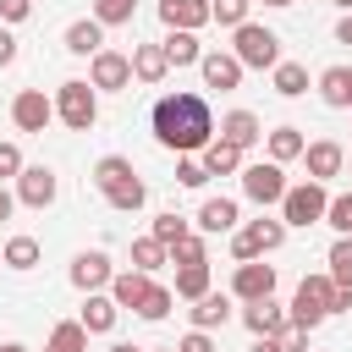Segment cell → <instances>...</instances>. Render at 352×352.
Masks as SVG:
<instances>
[{
    "mask_svg": "<svg viewBox=\"0 0 352 352\" xmlns=\"http://www.w3.org/2000/svg\"><path fill=\"white\" fill-rule=\"evenodd\" d=\"M198 72H204V82H209V88H220V94H226V88H236V82H242V72H248V66H242L231 50H204Z\"/></svg>",
    "mask_w": 352,
    "mask_h": 352,
    "instance_id": "cell-13",
    "label": "cell"
},
{
    "mask_svg": "<svg viewBox=\"0 0 352 352\" xmlns=\"http://www.w3.org/2000/svg\"><path fill=\"white\" fill-rule=\"evenodd\" d=\"M204 292H209V264H182V270H176V297L198 302Z\"/></svg>",
    "mask_w": 352,
    "mask_h": 352,
    "instance_id": "cell-32",
    "label": "cell"
},
{
    "mask_svg": "<svg viewBox=\"0 0 352 352\" xmlns=\"http://www.w3.org/2000/svg\"><path fill=\"white\" fill-rule=\"evenodd\" d=\"M286 314H292V324H302V330L324 324V319L336 314V280H330V270H324V275H302Z\"/></svg>",
    "mask_w": 352,
    "mask_h": 352,
    "instance_id": "cell-2",
    "label": "cell"
},
{
    "mask_svg": "<svg viewBox=\"0 0 352 352\" xmlns=\"http://www.w3.org/2000/svg\"><path fill=\"white\" fill-rule=\"evenodd\" d=\"M236 38H231V55L242 60V66H253V72H275L280 66V38L270 33V28H258V22H242V28H231Z\"/></svg>",
    "mask_w": 352,
    "mask_h": 352,
    "instance_id": "cell-4",
    "label": "cell"
},
{
    "mask_svg": "<svg viewBox=\"0 0 352 352\" xmlns=\"http://www.w3.org/2000/svg\"><path fill=\"white\" fill-rule=\"evenodd\" d=\"M165 72H170L165 44H132V77H138V82H160Z\"/></svg>",
    "mask_w": 352,
    "mask_h": 352,
    "instance_id": "cell-22",
    "label": "cell"
},
{
    "mask_svg": "<svg viewBox=\"0 0 352 352\" xmlns=\"http://www.w3.org/2000/svg\"><path fill=\"white\" fill-rule=\"evenodd\" d=\"M324 209H330V192H324V182H302V187H286V198H280V220L286 226H319L324 220Z\"/></svg>",
    "mask_w": 352,
    "mask_h": 352,
    "instance_id": "cell-5",
    "label": "cell"
},
{
    "mask_svg": "<svg viewBox=\"0 0 352 352\" xmlns=\"http://www.w3.org/2000/svg\"><path fill=\"white\" fill-rule=\"evenodd\" d=\"M336 44H352V11H346V16L336 22Z\"/></svg>",
    "mask_w": 352,
    "mask_h": 352,
    "instance_id": "cell-47",
    "label": "cell"
},
{
    "mask_svg": "<svg viewBox=\"0 0 352 352\" xmlns=\"http://www.w3.org/2000/svg\"><path fill=\"white\" fill-rule=\"evenodd\" d=\"M170 302H176V292H170V286H154V292L143 297L138 319H165V314H170Z\"/></svg>",
    "mask_w": 352,
    "mask_h": 352,
    "instance_id": "cell-38",
    "label": "cell"
},
{
    "mask_svg": "<svg viewBox=\"0 0 352 352\" xmlns=\"http://www.w3.org/2000/svg\"><path fill=\"white\" fill-rule=\"evenodd\" d=\"M236 220H242V209H236V198H204V209H198V231H204V236H220V231H236Z\"/></svg>",
    "mask_w": 352,
    "mask_h": 352,
    "instance_id": "cell-18",
    "label": "cell"
},
{
    "mask_svg": "<svg viewBox=\"0 0 352 352\" xmlns=\"http://www.w3.org/2000/svg\"><path fill=\"white\" fill-rule=\"evenodd\" d=\"M0 264H6V258H0Z\"/></svg>",
    "mask_w": 352,
    "mask_h": 352,
    "instance_id": "cell-55",
    "label": "cell"
},
{
    "mask_svg": "<svg viewBox=\"0 0 352 352\" xmlns=\"http://www.w3.org/2000/svg\"><path fill=\"white\" fill-rule=\"evenodd\" d=\"M148 292H154V275H148V270H121V275L110 280L116 308H132V314L143 308V297H148Z\"/></svg>",
    "mask_w": 352,
    "mask_h": 352,
    "instance_id": "cell-17",
    "label": "cell"
},
{
    "mask_svg": "<svg viewBox=\"0 0 352 352\" xmlns=\"http://www.w3.org/2000/svg\"><path fill=\"white\" fill-rule=\"evenodd\" d=\"M302 160H308V176H314V182H330V176H341V170H346V148H341L336 138L308 143V148H302Z\"/></svg>",
    "mask_w": 352,
    "mask_h": 352,
    "instance_id": "cell-14",
    "label": "cell"
},
{
    "mask_svg": "<svg viewBox=\"0 0 352 352\" xmlns=\"http://www.w3.org/2000/svg\"><path fill=\"white\" fill-rule=\"evenodd\" d=\"M154 138H160V148H170V154H198V148H209V138H214L209 99H204V94H160V104H154Z\"/></svg>",
    "mask_w": 352,
    "mask_h": 352,
    "instance_id": "cell-1",
    "label": "cell"
},
{
    "mask_svg": "<svg viewBox=\"0 0 352 352\" xmlns=\"http://www.w3.org/2000/svg\"><path fill=\"white\" fill-rule=\"evenodd\" d=\"M330 280L336 286H352V236H336L330 242Z\"/></svg>",
    "mask_w": 352,
    "mask_h": 352,
    "instance_id": "cell-34",
    "label": "cell"
},
{
    "mask_svg": "<svg viewBox=\"0 0 352 352\" xmlns=\"http://www.w3.org/2000/svg\"><path fill=\"white\" fill-rule=\"evenodd\" d=\"M253 352H280V341L275 336H253Z\"/></svg>",
    "mask_w": 352,
    "mask_h": 352,
    "instance_id": "cell-48",
    "label": "cell"
},
{
    "mask_svg": "<svg viewBox=\"0 0 352 352\" xmlns=\"http://www.w3.org/2000/svg\"><path fill=\"white\" fill-rule=\"evenodd\" d=\"M204 170H209V176H236V170H242V148H236L231 138H209V148H204Z\"/></svg>",
    "mask_w": 352,
    "mask_h": 352,
    "instance_id": "cell-24",
    "label": "cell"
},
{
    "mask_svg": "<svg viewBox=\"0 0 352 352\" xmlns=\"http://www.w3.org/2000/svg\"><path fill=\"white\" fill-rule=\"evenodd\" d=\"M0 16L6 22H28L33 16V0H0Z\"/></svg>",
    "mask_w": 352,
    "mask_h": 352,
    "instance_id": "cell-45",
    "label": "cell"
},
{
    "mask_svg": "<svg viewBox=\"0 0 352 352\" xmlns=\"http://www.w3.org/2000/svg\"><path fill=\"white\" fill-rule=\"evenodd\" d=\"M275 341H280V352H308V330H302V324H286Z\"/></svg>",
    "mask_w": 352,
    "mask_h": 352,
    "instance_id": "cell-42",
    "label": "cell"
},
{
    "mask_svg": "<svg viewBox=\"0 0 352 352\" xmlns=\"http://www.w3.org/2000/svg\"><path fill=\"white\" fill-rule=\"evenodd\" d=\"M0 258H6L11 270H33V264H38V242H33V236H11V242L0 248Z\"/></svg>",
    "mask_w": 352,
    "mask_h": 352,
    "instance_id": "cell-33",
    "label": "cell"
},
{
    "mask_svg": "<svg viewBox=\"0 0 352 352\" xmlns=\"http://www.w3.org/2000/svg\"><path fill=\"white\" fill-rule=\"evenodd\" d=\"M275 94H280V99L308 94V66H302V60H280V66H275Z\"/></svg>",
    "mask_w": 352,
    "mask_h": 352,
    "instance_id": "cell-30",
    "label": "cell"
},
{
    "mask_svg": "<svg viewBox=\"0 0 352 352\" xmlns=\"http://www.w3.org/2000/svg\"><path fill=\"white\" fill-rule=\"evenodd\" d=\"M231 297H236V302H258V297H275V264H258V258L236 264V275H231Z\"/></svg>",
    "mask_w": 352,
    "mask_h": 352,
    "instance_id": "cell-11",
    "label": "cell"
},
{
    "mask_svg": "<svg viewBox=\"0 0 352 352\" xmlns=\"http://www.w3.org/2000/svg\"><path fill=\"white\" fill-rule=\"evenodd\" d=\"M55 192H60V182H55L50 165H22V176H16V204H28V209H50Z\"/></svg>",
    "mask_w": 352,
    "mask_h": 352,
    "instance_id": "cell-10",
    "label": "cell"
},
{
    "mask_svg": "<svg viewBox=\"0 0 352 352\" xmlns=\"http://www.w3.org/2000/svg\"><path fill=\"white\" fill-rule=\"evenodd\" d=\"M165 258H170V248H165L160 236H138V242H132V270H148V275H154Z\"/></svg>",
    "mask_w": 352,
    "mask_h": 352,
    "instance_id": "cell-31",
    "label": "cell"
},
{
    "mask_svg": "<svg viewBox=\"0 0 352 352\" xmlns=\"http://www.w3.org/2000/svg\"><path fill=\"white\" fill-rule=\"evenodd\" d=\"M88 82L104 88V94L132 88V55H121V50H99V55L88 60Z\"/></svg>",
    "mask_w": 352,
    "mask_h": 352,
    "instance_id": "cell-8",
    "label": "cell"
},
{
    "mask_svg": "<svg viewBox=\"0 0 352 352\" xmlns=\"http://www.w3.org/2000/svg\"><path fill=\"white\" fill-rule=\"evenodd\" d=\"M248 6H253V0H209V16H214L220 28H242V22H248Z\"/></svg>",
    "mask_w": 352,
    "mask_h": 352,
    "instance_id": "cell-35",
    "label": "cell"
},
{
    "mask_svg": "<svg viewBox=\"0 0 352 352\" xmlns=\"http://www.w3.org/2000/svg\"><path fill=\"white\" fill-rule=\"evenodd\" d=\"M324 226H336L341 236H352V192L330 198V209H324Z\"/></svg>",
    "mask_w": 352,
    "mask_h": 352,
    "instance_id": "cell-39",
    "label": "cell"
},
{
    "mask_svg": "<svg viewBox=\"0 0 352 352\" xmlns=\"http://www.w3.org/2000/svg\"><path fill=\"white\" fill-rule=\"evenodd\" d=\"M242 324H248L253 336H280V330L292 324V314H286L275 297H258V302H248V308H242Z\"/></svg>",
    "mask_w": 352,
    "mask_h": 352,
    "instance_id": "cell-15",
    "label": "cell"
},
{
    "mask_svg": "<svg viewBox=\"0 0 352 352\" xmlns=\"http://www.w3.org/2000/svg\"><path fill=\"white\" fill-rule=\"evenodd\" d=\"M319 99L330 110H352V66H324L319 72Z\"/></svg>",
    "mask_w": 352,
    "mask_h": 352,
    "instance_id": "cell-20",
    "label": "cell"
},
{
    "mask_svg": "<svg viewBox=\"0 0 352 352\" xmlns=\"http://www.w3.org/2000/svg\"><path fill=\"white\" fill-rule=\"evenodd\" d=\"M138 170H132V160L126 154H104L99 165H94V187L99 192H110V187H121V182H132Z\"/></svg>",
    "mask_w": 352,
    "mask_h": 352,
    "instance_id": "cell-28",
    "label": "cell"
},
{
    "mask_svg": "<svg viewBox=\"0 0 352 352\" xmlns=\"http://www.w3.org/2000/svg\"><path fill=\"white\" fill-rule=\"evenodd\" d=\"M336 6H341V11H352V0H336Z\"/></svg>",
    "mask_w": 352,
    "mask_h": 352,
    "instance_id": "cell-53",
    "label": "cell"
},
{
    "mask_svg": "<svg viewBox=\"0 0 352 352\" xmlns=\"http://www.w3.org/2000/svg\"><path fill=\"white\" fill-rule=\"evenodd\" d=\"M132 11H138V0H94V16H99L104 28H121V22H132Z\"/></svg>",
    "mask_w": 352,
    "mask_h": 352,
    "instance_id": "cell-36",
    "label": "cell"
},
{
    "mask_svg": "<svg viewBox=\"0 0 352 352\" xmlns=\"http://www.w3.org/2000/svg\"><path fill=\"white\" fill-rule=\"evenodd\" d=\"M55 116H60L72 132H88V126L99 121V88L82 82V77H66V82L55 88Z\"/></svg>",
    "mask_w": 352,
    "mask_h": 352,
    "instance_id": "cell-3",
    "label": "cell"
},
{
    "mask_svg": "<svg viewBox=\"0 0 352 352\" xmlns=\"http://www.w3.org/2000/svg\"><path fill=\"white\" fill-rule=\"evenodd\" d=\"M110 352H143V346H132V341H116V346H110Z\"/></svg>",
    "mask_w": 352,
    "mask_h": 352,
    "instance_id": "cell-50",
    "label": "cell"
},
{
    "mask_svg": "<svg viewBox=\"0 0 352 352\" xmlns=\"http://www.w3.org/2000/svg\"><path fill=\"white\" fill-rule=\"evenodd\" d=\"M6 176H22V148L16 143H0V182Z\"/></svg>",
    "mask_w": 352,
    "mask_h": 352,
    "instance_id": "cell-43",
    "label": "cell"
},
{
    "mask_svg": "<svg viewBox=\"0 0 352 352\" xmlns=\"http://www.w3.org/2000/svg\"><path fill=\"white\" fill-rule=\"evenodd\" d=\"M264 143H270V160H275V165H286V160H302V148H308L302 126H275V132H264Z\"/></svg>",
    "mask_w": 352,
    "mask_h": 352,
    "instance_id": "cell-25",
    "label": "cell"
},
{
    "mask_svg": "<svg viewBox=\"0 0 352 352\" xmlns=\"http://www.w3.org/2000/svg\"><path fill=\"white\" fill-rule=\"evenodd\" d=\"M242 192L253 198V204H280L286 198V170L275 165V160H258V165H242Z\"/></svg>",
    "mask_w": 352,
    "mask_h": 352,
    "instance_id": "cell-7",
    "label": "cell"
},
{
    "mask_svg": "<svg viewBox=\"0 0 352 352\" xmlns=\"http://www.w3.org/2000/svg\"><path fill=\"white\" fill-rule=\"evenodd\" d=\"M0 352H28V346H22V341H6V346H0Z\"/></svg>",
    "mask_w": 352,
    "mask_h": 352,
    "instance_id": "cell-51",
    "label": "cell"
},
{
    "mask_svg": "<svg viewBox=\"0 0 352 352\" xmlns=\"http://www.w3.org/2000/svg\"><path fill=\"white\" fill-rule=\"evenodd\" d=\"M110 280H116V270H110V258H104L99 248H88V253L72 258V286H77V292H104Z\"/></svg>",
    "mask_w": 352,
    "mask_h": 352,
    "instance_id": "cell-12",
    "label": "cell"
},
{
    "mask_svg": "<svg viewBox=\"0 0 352 352\" xmlns=\"http://www.w3.org/2000/svg\"><path fill=\"white\" fill-rule=\"evenodd\" d=\"M264 6H297V0H264Z\"/></svg>",
    "mask_w": 352,
    "mask_h": 352,
    "instance_id": "cell-52",
    "label": "cell"
},
{
    "mask_svg": "<svg viewBox=\"0 0 352 352\" xmlns=\"http://www.w3.org/2000/svg\"><path fill=\"white\" fill-rule=\"evenodd\" d=\"M11 209H16V192H6V187H0V220H11Z\"/></svg>",
    "mask_w": 352,
    "mask_h": 352,
    "instance_id": "cell-49",
    "label": "cell"
},
{
    "mask_svg": "<svg viewBox=\"0 0 352 352\" xmlns=\"http://www.w3.org/2000/svg\"><path fill=\"white\" fill-rule=\"evenodd\" d=\"M154 352H176V346H154Z\"/></svg>",
    "mask_w": 352,
    "mask_h": 352,
    "instance_id": "cell-54",
    "label": "cell"
},
{
    "mask_svg": "<svg viewBox=\"0 0 352 352\" xmlns=\"http://www.w3.org/2000/svg\"><path fill=\"white\" fill-rule=\"evenodd\" d=\"M44 352H88V324L82 319H60L50 330V346Z\"/></svg>",
    "mask_w": 352,
    "mask_h": 352,
    "instance_id": "cell-29",
    "label": "cell"
},
{
    "mask_svg": "<svg viewBox=\"0 0 352 352\" xmlns=\"http://www.w3.org/2000/svg\"><path fill=\"white\" fill-rule=\"evenodd\" d=\"M11 121H16L22 132H44V126L55 121V99H50L44 88H22V94L11 99Z\"/></svg>",
    "mask_w": 352,
    "mask_h": 352,
    "instance_id": "cell-9",
    "label": "cell"
},
{
    "mask_svg": "<svg viewBox=\"0 0 352 352\" xmlns=\"http://www.w3.org/2000/svg\"><path fill=\"white\" fill-rule=\"evenodd\" d=\"M176 182H182V187H204V182H209V170H204V160H192V154H182V160H176Z\"/></svg>",
    "mask_w": 352,
    "mask_h": 352,
    "instance_id": "cell-40",
    "label": "cell"
},
{
    "mask_svg": "<svg viewBox=\"0 0 352 352\" xmlns=\"http://www.w3.org/2000/svg\"><path fill=\"white\" fill-rule=\"evenodd\" d=\"M116 314H121V308H116V297H110V292H82V314H77V319L88 324V336L116 330Z\"/></svg>",
    "mask_w": 352,
    "mask_h": 352,
    "instance_id": "cell-19",
    "label": "cell"
},
{
    "mask_svg": "<svg viewBox=\"0 0 352 352\" xmlns=\"http://www.w3.org/2000/svg\"><path fill=\"white\" fill-rule=\"evenodd\" d=\"M148 236H160V242L170 248V242H182V236H187V220H182L176 209H165V214H154V231H148Z\"/></svg>",
    "mask_w": 352,
    "mask_h": 352,
    "instance_id": "cell-37",
    "label": "cell"
},
{
    "mask_svg": "<svg viewBox=\"0 0 352 352\" xmlns=\"http://www.w3.org/2000/svg\"><path fill=\"white\" fill-rule=\"evenodd\" d=\"M160 44H165L170 66H198V60H204V44H198V33H182V28H170Z\"/></svg>",
    "mask_w": 352,
    "mask_h": 352,
    "instance_id": "cell-27",
    "label": "cell"
},
{
    "mask_svg": "<svg viewBox=\"0 0 352 352\" xmlns=\"http://www.w3.org/2000/svg\"><path fill=\"white\" fill-rule=\"evenodd\" d=\"M11 60H16V38L0 28V66H11Z\"/></svg>",
    "mask_w": 352,
    "mask_h": 352,
    "instance_id": "cell-46",
    "label": "cell"
},
{
    "mask_svg": "<svg viewBox=\"0 0 352 352\" xmlns=\"http://www.w3.org/2000/svg\"><path fill=\"white\" fill-rule=\"evenodd\" d=\"M176 352H214V336H209V330H187V336L176 341Z\"/></svg>",
    "mask_w": 352,
    "mask_h": 352,
    "instance_id": "cell-44",
    "label": "cell"
},
{
    "mask_svg": "<svg viewBox=\"0 0 352 352\" xmlns=\"http://www.w3.org/2000/svg\"><path fill=\"white\" fill-rule=\"evenodd\" d=\"M280 242H286V220H248V226L231 236V258H236V264H248V258L275 253Z\"/></svg>",
    "mask_w": 352,
    "mask_h": 352,
    "instance_id": "cell-6",
    "label": "cell"
},
{
    "mask_svg": "<svg viewBox=\"0 0 352 352\" xmlns=\"http://www.w3.org/2000/svg\"><path fill=\"white\" fill-rule=\"evenodd\" d=\"M160 22L165 28H182V33H198L209 16V0H160Z\"/></svg>",
    "mask_w": 352,
    "mask_h": 352,
    "instance_id": "cell-16",
    "label": "cell"
},
{
    "mask_svg": "<svg viewBox=\"0 0 352 352\" xmlns=\"http://www.w3.org/2000/svg\"><path fill=\"white\" fill-rule=\"evenodd\" d=\"M66 50L94 60V55L104 50V22H99V16H82V22H72V28H66Z\"/></svg>",
    "mask_w": 352,
    "mask_h": 352,
    "instance_id": "cell-21",
    "label": "cell"
},
{
    "mask_svg": "<svg viewBox=\"0 0 352 352\" xmlns=\"http://www.w3.org/2000/svg\"><path fill=\"white\" fill-rule=\"evenodd\" d=\"M220 138H231L236 148H253V143L264 138V126H258L253 110H231V116H220Z\"/></svg>",
    "mask_w": 352,
    "mask_h": 352,
    "instance_id": "cell-23",
    "label": "cell"
},
{
    "mask_svg": "<svg viewBox=\"0 0 352 352\" xmlns=\"http://www.w3.org/2000/svg\"><path fill=\"white\" fill-rule=\"evenodd\" d=\"M231 319V297L226 292H204L198 302H192V330H214V324H226Z\"/></svg>",
    "mask_w": 352,
    "mask_h": 352,
    "instance_id": "cell-26",
    "label": "cell"
},
{
    "mask_svg": "<svg viewBox=\"0 0 352 352\" xmlns=\"http://www.w3.org/2000/svg\"><path fill=\"white\" fill-rule=\"evenodd\" d=\"M170 258H176V264H204V236L187 231L182 242H170Z\"/></svg>",
    "mask_w": 352,
    "mask_h": 352,
    "instance_id": "cell-41",
    "label": "cell"
}]
</instances>
